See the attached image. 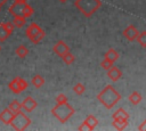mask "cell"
Segmentation results:
<instances>
[{"label":"cell","mask_w":146,"mask_h":131,"mask_svg":"<svg viewBox=\"0 0 146 131\" xmlns=\"http://www.w3.org/2000/svg\"><path fill=\"white\" fill-rule=\"evenodd\" d=\"M8 11L11 16H23L25 18L31 17L34 13L33 8L30 5H27L26 2H21V1H14V3L9 7Z\"/></svg>","instance_id":"4"},{"label":"cell","mask_w":146,"mask_h":131,"mask_svg":"<svg viewBox=\"0 0 146 131\" xmlns=\"http://www.w3.org/2000/svg\"><path fill=\"white\" fill-rule=\"evenodd\" d=\"M74 6L86 17H89L92 14H95L97 9L102 6V1L100 0H75Z\"/></svg>","instance_id":"3"},{"label":"cell","mask_w":146,"mask_h":131,"mask_svg":"<svg viewBox=\"0 0 146 131\" xmlns=\"http://www.w3.org/2000/svg\"><path fill=\"white\" fill-rule=\"evenodd\" d=\"M104 58H107V59H110L111 62L115 63V62L119 59V52H117L115 49L111 48V49H108V50L105 52V56H104Z\"/></svg>","instance_id":"13"},{"label":"cell","mask_w":146,"mask_h":131,"mask_svg":"<svg viewBox=\"0 0 146 131\" xmlns=\"http://www.w3.org/2000/svg\"><path fill=\"white\" fill-rule=\"evenodd\" d=\"M141 99H143L141 95H140L139 92H137V91L131 92L130 96H129V101H130L131 104H133V105H138V104L141 101Z\"/></svg>","instance_id":"17"},{"label":"cell","mask_w":146,"mask_h":131,"mask_svg":"<svg viewBox=\"0 0 146 131\" xmlns=\"http://www.w3.org/2000/svg\"><path fill=\"white\" fill-rule=\"evenodd\" d=\"M98 101L104 105L106 108H112L120 99L121 95L112 87V85H106L97 96Z\"/></svg>","instance_id":"1"},{"label":"cell","mask_w":146,"mask_h":131,"mask_svg":"<svg viewBox=\"0 0 146 131\" xmlns=\"http://www.w3.org/2000/svg\"><path fill=\"white\" fill-rule=\"evenodd\" d=\"M8 108H9L14 114H16V113H18V112L22 110V105H21L19 101H17V100H13V101L8 105Z\"/></svg>","instance_id":"19"},{"label":"cell","mask_w":146,"mask_h":131,"mask_svg":"<svg viewBox=\"0 0 146 131\" xmlns=\"http://www.w3.org/2000/svg\"><path fill=\"white\" fill-rule=\"evenodd\" d=\"M138 30H137V27L135 26V25H129V26H127L125 28H124V31H123V35H124V38L128 40V41H135L136 40V38H137V35H138Z\"/></svg>","instance_id":"7"},{"label":"cell","mask_w":146,"mask_h":131,"mask_svg":"<svg viewBox=\"0 0 146 131\" xmlns=\"http://www.w3.org/2000/svg\"><path fill=\"white\" fill-rule=\"evenodd\" d=\"M60 58L63 59V62H64L66 65H71V64L74 62V56H73L70 51H67V52H66L65 55H63Z\"/></svg>","instance_id":"22"},{"label":"cell","mask_w":146,"mask_h":131,"mask_svg":"<svg viewBox=\"0 0 146 131\" xmlns=\"http://www.w3.org/2000/svg\"><path fill=\"white\" fill-rule=\"evenodd\" d=\"M84 121H86V122H87V123L92 128V130H94V129L97 126V124H98V120H97L94 115H88V116H87V118H86Z\"/></svg>","instance_id":"23"},{"label":"cell","mask_w":146,"mask_h":131,"mask_svg":"<svg viewBox=\"0 0 146 131\" xmlns=\"http://www.w3.org/2000/svg\"><path fill=\"white\" fill-rule=\"evenodd\" d=\"M25 34L26 36L29 38V40L32 42V43H39L46 35L44 31L36 24V23H31L26 30H25Z\"/></svg>","instance_id":"5"},{"label":"cell","mask_w":146,"mask_h":131,"mask_svg":"<svg viewBox=\"0 0 146 131\" xmlns=\"http://www.w3.org/2000/svg\"><path fill=\"white\" fill-rule=\"evenodd\" d=\"M16 79H17V83H18V87H19L21 91H24V90H26V89H27V87H29L27 82H26V81H25L23 77H19V76H17Z\"/></svg>","instance_id":"25"},{"label":"cell","mask_w":146,"mask_h":131,"mask_svg":"<svg viewBox=\"0 0 146 131\" xmlns=\"http://www.w3.org/2000/svg\"><path fill=\"white\" fill-rule=\"evenodd\" d=\"M112 125L116 129V130H124L128 125V120H124V118H113V122H112Z\"/></svg>","instance_id":"12"},{"label":"cell","mask_w":146,"mask_h":131,"mask_svg":"<svg viewBox=\"0 0 146 131\" xmlns=\"http://www.w3.org/2000/svg\"><path fill=\"white\" fill-rule=\"evenodd\" d=\"M52 50H54V52H55L57 56L62 57V56L65 55L67 51H70V48H68V46H67L64 41L59 40V41H57V42L55 43V46L52 47Z\"/></svg>","instance_id":"8"},{"label":"cell","mask_w":146,"mask_h":131,"mask_svg":"<svg viewBox=\"0 0 146 131\" xmlns=\"http://www.w3.org/2000/svg\"><path fill=\"white\" fill-rule=\"evenodd\" d=\"M78 130H80V131H81V130H82V131H83V130L91 131V130H92V128H91V126H90V125H89V124H88L86 121H83V122H82V124H81V125L78 128Z\"/></svg>","instance_id":"30"},{"label":"cell","mask_w":146,"mask_h":131,"mask_svg":"<svg viewBox=\"0 0 146 131\" xmlns=\"http://www.w3.org/2000/svg\"><path fill=\"white\" fill-rule=\"evenodd\" d=\"M3 24V26H5V28L7 30V32L9 33V34H11L13 33V31H14V24H13V22H6V23H2Z\"/></svg>","instance_id":"28"},{"label":"cell","mask_w":146,"mask_h":131,"mask_svg":"<svg viewBox=\"0 0 146 131\" xmlns=\"http://www.w3.org/2000/svg\"><path fill=\"white\" fill-rule=\"evenodd\" d=\"M136 40H137V42H138L143 48H146V31H143V32L138 33Z\"/></svg>","instance_id":"21"},{"label":"cell","mask_w":146,"mask_h":131,"mask_svg":"<svg viewBox=\"0 0 146 131\" xmlns=\"http://www.w3.org/2000/svg\"><path fill=\"white\" fill-rule=\"evenodd\" d=\"M14 1H21V2H26L27 0H14Z\"/></svg>","instance_id":"33"},{"label":"cell","mask_w":146,"mask_h":131,"mask_svg":"<svg viewBox=\"0 0 146 131\" xmlns=\"http://www.w3.org/2000/svg\"><path fill=\"white\" fill-rule=\"evenodd\" d=\"M67 101V97L64 93H59L56 97V103L57 104H62V103H66Z\"/></svg>","instance_id":"29"},{"label":"cell","mask_w":146,"mask_h":131,"mask_svg":"<svg viewBox=\"0 0 146 131\" xmlns=\"http://www.w3.org/2000/svg\"><path fill=\"white\" fill-rule=\"evenodd\" d=\"M31 124V120L21 110L18 113H16L10 122V125L18 131H23L25 129H27V126Z\"/></svg>","instance_id":"6"},{"label":"cell","mask_w":146,"mask_h":131,"mask_svg":"<svg viewBox=\"0 0 146 131\" xmlns=\"http://www.w3.org/2000/svg\"><path fill=\"white\" fill-rule=\"evenodd\" d=\"M13 17H14L13 18V24H14L15 27L21 28V27H23L25 25V23H26V18L25 17H23V16H13Z\"/></svg>","instance_id":"16"},{"label":"cell","mask_w":146,"mask_h":131,"mask_svg":"<svg viewBox=\"0 0 146 131\" xmlns=\"http://www.w3.org/2000/svg\"><path fill=\"white\" fill-rule=\"evenodd\" d=\"M0 50H1V46H0Z\"/></svg>","instance_id":"35"},{"label":"cell","mask_w":146,"mask_h":131,"mask_svg":"<svg viewBox=\"0 0 146 131\" xmlns=\"http://www.w3.org/2000/svg\"><path fill=\"white\" fill-rule=\"evenodd\" d=\"M84 90H86V88H84V85H83L82 83H76V84L73 87V91H74L76 95H82V93L84 92Z\"/></svg>","instance_id":"27"},{"label":"cell","mask_w":146,"mask_h":131,"mask_svg":"<svg viewBox=\"0 0 146 131\" xmlns=\"http://www.w3.org/2000/svg\"><path fill=\"white\" fill-rule=\"evenodd\" d=\"M31 83H32V85L35 87V88H41V87L44 84V79H43L41 75L36 74V75H34V76L32 77Z\"/></svg>","instance_id":"15"},{"label":"cell","mask_w":146,"mask_h":131,"mask_svg":"<svg viewBox=\"0 0 146 131\" xmlns=\"http://www.w3.org/2000/svg\"><path fill=\"white\" fill-rule=\"evenodd\" d=\"M7 3V0H0V8L3 6V5H6Z\"/></svg>","instance_id":"32"},{"label":"cell","mask_w":146,"mask_h":131,"mask_svg":"<svg viewBox=\"0 0 146 131\" xmlns=\"http://www.w3.org/2000/svg\"><path fill=\"white\" fill-rule=\"evenodd\" d=\"M112 116H113V118H124V120H129V114H128L123 108L116 109Z\"/></svg>","instance_id":"18"},{"label":"cell","mask_w":146,"mask_h":131,"mask_svg":"<svg viewBox=\"0 0 146 131\" xmlns=\"http://www.w3.org/2000/svg\"><path fill=\"white\" fill-rule=\"evenodd\" d=\"M138 130H140V131H143V130H146V120L139 125V128H138Z\"/></svg>","instance_id":"31"},{"label":"cell","mask_w":146,"mask_h":131,"mask_svg":"<svg viewBox=\"0 0 146 131\" xmlns=\"http://www.w3.org/2000/svg\"><path fill=\"white\" fill-rule=\"evenodd\" d=\"M9 35H10V34L7 32V30L5 28L3 24L0 23V41H5V40H7Z\"/></svg>","instance_id":"24"},{"label":"cell","mask_w":146,"mask_h":131,"mask_svg":"<svg viewBox=\"0 0 146 131\" xmlns=\"http://www.w3.org/2000/svg\"><path fill=\"white\" fill-rule=\"evenodd\" d=\"M58 1H59V2H62V3H64V2H66L67 0H58Z\"/></svg>","instance_id":"34"},{"label":"cell","mask_w":146,"mask_h":131,"mask_svg":"<svg viewBox=\"0 0 146 131\" xmlns=\"http://www.w3.org/2000/svg\"><path fill=\"white\" fill-rule=\"evenodd\" d=\"M107 76H108L113 82H116V81H119V80L122 77V72H121V69H120L119 67H116V66L113 65L111 68L107 69Z\"/></svg>","instance_id":"10"},{"label":"cell","mask_w":146,"mask_h":131,"mask_svg":"<svg viewBox=\"0 0 146 131\" xmlns=\"http://www.w3.org/2000/svg\"><path fill=\"white\" fill-rule=\"evenodd\" d=\"M21 105H22V108H23L24 110H26L27 113H30V112H32V110L38 106V103H36L32 97H26V98L21 103Z\"/></svg>","instance_id":"9"},{"label":"cell","mask_w":146,"mask_h":131,"mask_svg":"<svg viewBox=\"0 0 146 131\" xmlns=\"http://www.w3.org/2000/svg\"><path fill=\"white\" fill-rule=\"evenodd\" d=\"M74 108L66 101V103H62V104H57L51 108V114L60 122V123H65L73 114H74Z\"/></svg>","instance_id":"2"},{"label":"cell","mask_w":146,"mask_h":131,"mask_svg":"<svg viewBox=\"0 0 146 131\" xmlns=\"http://www.w3.org/2000/svg\"><path fill=\"white\" fill-rule=\"evenodd\" d=\"M14 113L9 109V108H6L5 110H2L1 113H0V121L2 122V123H5L6 125H9L10 124V122H11V120H13V117H14Z\"/></svg>","instance_id":"11"},{"label":"cell","mask_w":146,"mask_h":131,"mask_svg":"<svg viewBox=\"0 0 146 131\" xmlns=\"http://www.w3.org/2000/svg\"><path fill=\"white\" fill-rule=\"evenodd\" d=\"M8 88H9L14 93H16V95H17V93H19V92H22V91H21V89H19V87H18V83H17V79H16V77L9 82Z\"/></svg>","instance_id":"20"},{"label":"cell","mask_w":146,"mask_h":131,"mask_svg":"<svg viewBox=\"0 0 146 131\" xmlns=\"http://www.w3.org/2000/svg\"><path fill=\"white\" fill-rule=\"evenodd\" d=\"M113 62H111L110 59H107V58H104L102 62H100V66H102V68H104V69H108V68H111L112 66H113Z\"/></svg>","instance_id":"26"},{"label":"cell","mask_w":146,"mask_h":131,"mask_svg":"<svg viewBox=\"0 0 146 131\" xmlns=\"http://www.w3.org/2000/svg\"><path fill=\"white\" fill-rule=\"evenodd\" d=\"M15 54H16L19 58H25V57L29 55V49H27V47H25L24 44H21V46H18V47L16 48Z\"/></svg>","instance_id":"14"}]
</instances>
